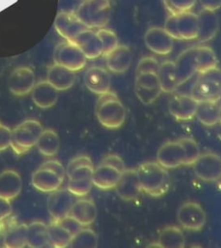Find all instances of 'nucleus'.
<instances>
[{
	"instance_id": "1",
	"label": "nucleus",
	"mask_w": 221,
	"mask_h": 248,
	"mask_svg": "<svg viewBox=\"0 0 221 248\" xmlns=\"http://www.w3.org/2000/svg\"><path fill=\"white\" fill-rule=\"evenodd\" d=\"M136 169L142 192L153 197H160L168 192L170 176L168 170L159 163L146 162Z\"/></svg>"
},
{
	"instance_id": "2",
	"label": "nucleus",
	"mask_w": 221,
	"mask_h": 248,
	"mask_svg": "<svg viewBox=\"0 0 221 248\" xmlns=\"http://www.w3.org/2000/svg\"><path fill=\"white\" fill-rule=\"evenodd\" d=\"M96 117L104 127L114 130L125 123L126 110L116 93L110 90L100 95L97 101Z\"/></svg>"
},
{
	"instance_id": "3",
	"label": "nucleus",
	"mask_w": 221,
	"mask_h": 248,
	"mask_svg": "<svg viewBox=\"0 0 221 248\" xmlns=\"http://www.w3.org/2000/svg\"><path fill=\"white\" fill-rule=\"evenodd\" d=\"M66 170L59 161L48 160L33 173L32 185L41 192L52 193L60 188L64 182Z\"/></svg>"
},
{
	"instance_id": "4",
	"label": "nucleus",
	"mask_w": 221,
	"mask_h": 248,
	"mask_svg": "<svg viewBox=\"0 0 221 248\" xmlns=\"http://www.w3.org/2000/svg\"><path fill=\"white\" fill-rule=\"evenodd\" d=\"M74 13L88 29L105 28L111 16V4L109 0H84Z\"/></svg>"
},
{
	"instance_id": "5",
	"label": "nucleus",
	"mask_w": 221,
	"mask_h": 248,
	"mask_svg": "<svg viewBox=\"0 0 221 248\" xmlns=\"http://www.w3.org/2000/svg\"><path fill=\"white\" fill-rule=\"evenodd\" d=\"M44 131L38 120H24L12 130L11 147L16 155H24L33 148Z\"/></svg>"
},
{
	"instance_id": "6",
	"label": "nucleus",
	"mask_w": 221,
	"mask_h": 248,
	"mask_svg": "<svg viewBox=\"0 0 221 248\" xmlns=\"http://www.w3.org/2000/svg\"><path fill=\"white\" fill-rule=\"evenodd\" d=\"M190 95L197 102L220 101L221 99V71L214 68L199 74L197 80L191 89Z\"/></svg>"
},
{
	"instance_id": "7",
	"label": "nucleus",
	"mask_w": 221,
	"mask_h": 248,
	"mask_svg": "<svg viewBox=\"0 0 221 248\" xmlns=\"http://www.w3.org/2000/svg\"><path fill=\"white\" fill-rule=\"evenodd\" d=\"M88 58L81 48L70 41L58 44L54 52L55 63L77 72L86 67Z\"/></svg>"
},
{
	"instance_id": "8",
	"label": "nucleus",
	"mask_w": 221,
	"mask_h": 248,
	"mask_svg": "<svg viewBox=\"0 0 221 248\" xmlns=\"http://www.w3.org/2000/svg\"><path fill=\"white\" fill-rule=\"evenodd\" d=\"M177 220L181 228L191 232H199L204 228L206 215L196 202H187L177 211Z\"/></svg>"
},
{
	"instance_id": "9",
	"label": "nucleus",
	"mask_w": 221,
	"mask_h": 248,
	"mask_svg": "<svg viewBox=\"0 0 221 248\" xmlns=\"http://www.w3.org/2000/svg\"><path fill=\"white\" fill-rule=\"evenodd\" d=\"M195 176L204 182H217L221 179V156L214 152L201 154L193 163Z\"/></svg>"
},
{
	"instance_id": "10",
	"label": "nucleus",
	"mask_w": 221,
	"mask_h": 248,
	"mask_svg": "<svg viewBox=\"0 0 221 248\" xmlns=\"http://www.w3.org/2000/svg\"><path fill=\"white\" fill-rule=\"evenodd\" d=\"M35 84V73L29 67L23 66L15 68L9 76V90L16 96H25L32 92Z\"/></svg>"
},
{
	"instance_id": "11",
	"label": "nucleus",
	"mask_w": 221,
	"mask_h": 248,
	"mask_svg": "<svg viewBox=\"0 0 221 248\" xmlns=\"http://www.w3.org/2000/svg\"><path fill=\"white\" fill-rule=\"evenodd\" d=\"M157 162L167 170L185 165L186 153L180 140L168 141L157 151Z\"/></svg>"
},
{
	"instance_id": "12",
	"label": "nucleus",
	"mask_w": 221,
	"mask_h": 248,
	"mask_svg": "<svg viewBox=\"0 0 221 248\" xmlns=\"http://www.w3.org/2000/svg\"><path fill=\"white\" fill-rule=\"evenodd\" d=\"M177 86L184 84L197 73V47L187 48L175 62Z\"/></svg>"
},
{
	"instance_id": "13",
	"label": "nucleus",
	"mask_w": 221,
	"mask_h": 248,
	"mask_svg": "<svg viewBox=\"0 0 221 248\" xmlns=\"http://www.w3.org/2000/svg\"><path fill=\"white\" fill-rule=\"evenodd\" d=\"M73 195L68 188L57 189L48 197V210L52 221H59L68 216L74 204Z\"/></svg>"
},
{
	"instance_id": "14",
	"label": "nucleus",
	"mask_w": 221,
	"mask_h": 248,
	"mask_svg": "<svg viewBox=\"0 0 221 248\" xmlns=\"http://www.w3.org/2000/svg\"><path fill=\"white\" fill-rule=\"evenodd\" d=\"M198 102L190 94L176 93L169 102L170 114L179 121H189L195 117Z\"/></svg>"
},
{
	"instance_id": "15",
	"label": "nucleus",
	"mask_w": 221,
	"mask_h": 248,
	"mask_svg": "<svg viewBox=\"0 0 221 248\" xmlns=\"http://www.w3.org/2000/svg\"><path fill=\"white\" fill-rule=\"evenodd\" d=\"M145 43L150 51L160 56L169 55L173 50V38L161 27L149 28L145 33Z\"/></svg>"
},
{
	"instance_id": "16",
	"label": "nucleus",
	"mask_w": 221,
	"mask_h": 248,
	"mask_svg": "<svg viewBox=\"0 0 221 248\" xmlns=\"http://www.w3.org/2000/svg\"><path fill=\"white\" fill-rule=\"evenodd\" d=\"M55 27L61 37L70 42H72L79 33L88 29L78 18L76 14L71 12L58 13L55 21Z\"/></svg>"
},
{
	"instance_id": "17",
	"label": "nucleus",
	"mask_w": 221,
	"mask_h": 248,
	"mask_svg": "<svg viewBox=\"0 0 221 248\" xmlns=\"http://www.w3.org/2000/svg\"><path fill=\"white\" fill-rule=\"evenodd\" d=\"M114 188L122 200L130 202L137 199L142 194V189L137 177V169H126Z\"/></svg>"
},
{
	"instance_id": "18",
	"label": "nucleus",
	"mask_w": 221,
	"mask_h": 248,
	"mask_svg": "<svg viewBox=\"0 0 221 248\" xmlns=\"http://www.w3.org/2000/svg\"><path fill=\"white\" fill-rule=\"evenodd\" d=\"M83 51L88 59H96L103 55V46L96 31L87 29L72 41Z\"/></svg>"
},
{
	"instance_id": "19",
	"label": "nucleus",
	"mask_w": 221,
	"mask_h": 248,
	"mask_svg": "<svg viewBox=\"0 0 221 248\" xmlns=\"http://www.w3.org/2000/svg\"><path fill=\"white\" fill-rule=\"evenodd\" d=\"M85 84L91 92L101 95L111 90V77L108 71L101 67H92L85 74Z\"/></svg>"
},
{
	"instance_id": "20",
	"label": "nucleus",
	"mask_w": 221,
	"mask_h": 248,
	"mask_svg": "<svg viewBox=\"0 0 221 248\" xmlns=\"http://www.w3.org/2000/svg\"><path fill=\"white\" fill-rule=\"evenodd\" d=\"M122 173L113 166L101 162L93 170L92 177L93 185L102 190L114 188L120 179Z\"/></svg>"
},
{
	"instance_id": "21",
	"label": "nucleus",
	"mask_w": 221,
	"mask_h": 248,
	"mask_svg": "<svg viewBox=\"0 0 221 248\" xmlns=\"http://www.w3.org/2000/svg\"><path fill=\"white\" fill-rule=\"evenodd\" d=\"M105 57L106 67L114 74L126 72L133 62V53L126 45H118Z\"/></svg>"
},
{
	"instance_id": "22",
	"label": "nucleus",
	"mask_w": 221,
	"mask_h": 248,
	"mask_svg": "<svg viewBox=\"0 0 221 248\" xmlns=\"http://www.w3.org/2000/svg\"><path fill=\"white\" fill-rule=\"evenodd\" d=\"M197 15L199 31L196 40L199 43H206L217 35L219 17L215 12L205 9H202Z\"/></svg>"
},
{
	"instance_id": "23",
	"label": "nucleus",
	"mask_w": 221,
	"mask_h": 248,
	"mask_svg": "<svg viewBox=\"0 0 221 248\" xmlns=\"http://www.w3.org/2000/svg\"><path fill=\"white\" fill-rule=\"evenodd\" d=\"M23 181L20 175L13 170H5L0 173V196L9 201L20 195Z\"/></svg>"
},
{
	"instance_id": "24",
	"label": "nucleus",
	"mask_w": 221,
	"mask_h": 248,
	"mask_svg": "<svg viewBox=\"0 0 221 248\" xmlns=\"http://www.w3.org/2000/svg\"><path fill=\"white\" fill-rule=\"evenodd\" d=\"M47 80L58 91H65L74 85L76 76L74 71L63 66L54 63L48 68Z\"/></svg>"
},
{
	"instance_id": "25",
	"label": "nucleus",
	"mask_w": 221,
	"mask_h": 248,
	"mask_svg": "<svg viewBox=\"0 0 221 248\" xmlns=\"http://www.w3.org/2000/svg\"><path fill=\"white\" fill-rule=\"evenodd\" d=\"M31 93L34 103L43 109L52 108L58 100V90L47 80L36 83Z\"/></svg>"
},
{
	"instance_id": "26",
	"label": "nucleus",
	"mask_w": 221,
	"mask_h": 248,
	"mask_svg": "<svg viewBox=\"0 0 221 248\" xmlns=\"http://www.w3.org/2000/svg\"><path fill=\"white\" fill-rule=\"evenodd\" d=\"M69 216L82 227H89L96 220V205L90 199H79L74 202Z\"/></svg>"
},
{
	"instance_id": "27",
	"label": "nucleus",
	"mask_w": 221,
	"mask_h": 248,
	"mask_svg": "<svg viewBox=\"0 0 221 248\" xmlns=\"http://www.w3.org/2000/svg\"><path fill=\"white\" fill-rule=\"evenodd\" d=\"M93 170L94 166L92 159L88 156L82 155L73 158L69 162L66 169V175L69 180L89 179L93 177Z\"/></svg>"
},
{
	"instance_id": "28",
	"label": "nucleus",
	"mask_w": 221,
	"mask_h": 248,
	"mask_svg": "<svg viewBox=\"0 0 221 248\" xmlns=\"http://www.w3.org/2000/svg\"><path fill=\"white\" fill-rule=\"evenodd\" d=\"M177 30L181 40H194L198 36V15L193 12H181L177 15Z\"/></svg>"
},
{
	"instance_id": "29",
	"label": "nucleus",
	"mask_w": 221,
	"mask_h": 248,
	"mask_svg": "<svg viewBox=\"0 0 221 248\" xmlns=\"http://www.w3.org/2000/svg\"><path fill=\"white\" fill-rule=\"evenodd\" d=\"M27 246L31 248H52L48 238V225L36 220L28 225Z\"/></svg>"
},
{
	"instance_id": "30",
	"label": "nucleus",
	"mask_w": 221,
	"mask_h": 248,
	"mask_svg": "<svg viewBox=\"0 0 221 248\" xmlns=\"http://www.w3.org/2000/svg\"><path fill=\"white\" fill-rule=\"evenodd\" d=\"M155 247L163 248H182L185 247V236L177 226H168L162 228Z\"/></svg>"
},
{
	"instance_id": "31",
	"label": "nucleus",
	"mask_w": 221,
	"mask_h": 248,
	"mask_svg": "<svg viewBox=\"0 0 221 248\" xmlns=\"http://www.w3.org/2000/svg\"><path fill=\"white\" fill-rule=\"evenodd\" d=\"M28 225L10 224L3 235V247L7 248H22L27 246Z\"/></svg>"
},
{
	"instance_id": "32",
	"label": "nucleus",
	"mask_w": 221,
	"mask_h": 248,
	"mask_svg": "<svg viewBox=\"0 0 221 248\" xmlns=\"http://www.w3.org/2000/svg\"><path fill=\"white\" fill-rule=\"evenodd\" d=\"M36 146L44 156H56L60 149V138L55 130L46 129L41 133L36 141Z\"/></svg>"
},
{
	"instance_id": "33",
	"label": "nucleus",
	"mask_w": 221,
	"mask_h": 248,
	"mask_svg": "<svg viewBox=\"0 0 221 248\" xmlns=\"http://www.w3.org/2000/svg\"><path fill=\"white\" fill-rule=\"evenodd\" d=\"M220 101L198 102L195 117L201 124L206 126H213L220 122Z\"/></svg>"
},
{
	"instance_id": "34",
	"label": "nucleus",
	"mask_w": 221,
	"mask_h": 248,
	"mask_svg": "<svg viewBox=\"0 0 221 248\" xmlns=\"http://www.w3.org/2000/svg\"><path fill=\"white\" fill-rule=\"evenodd\" d=\"M157 76L162 92L172 93L178 88L175 62L165 61L162 62Z\"/></svg>"
},
{
	"instance_id": "35",
	"label": "nucleus",
	"mask_w": 221,
	"mask_h": 248,
	"mask_svg": "<svg viewBox=\"0 0 221 248\" xmlns=\"http://www.w3.org/2000/svg\"><path fill=\"white\" fill-rule=\"evenodd\" d=\"M48 232L52 248H68L72 240V234L56 221H51L48 225Z\"/></svg>"
},
{
	"instance_id": "36",
	"label": "nucleus",
	"mask_w": 221,
	"mask_h": 248,
	"mask_svg": "<svg viewBox=\"0 0 221 248\" xmlns=\"http://www.w3.org/2000/svg\"><path fill=\"white\" fill-rule=\"evenodd\" d=\"M198 74L207 72L218 68L217 57L212 48L207 46L197 47Z\"/></svg>"
},
{
	"instance_id": "37",
	"label": "nucleus",
	"mask_w": 221,
	"mask_h": 248,
	"mask_svg": "<svg viewBox=\"0 0 221 248\" xmlns=\"http://www.w3.org/2000/svg\"><path fill=\"white\" fill-rule=\"evenodd\" d=\"M98 246V236L93 229L83 227L73 236L68 248H94Z\"/></svg>"
},
{
	"instance_id": "38",
	"label": "nucleus",
	"mask_w": 221,
	"mask_h": 248,
	"mask_svg": "<svg viewBox=\"0 0 221 248\" xmlns=\"http://www.w3.org/2000/svg\"><path fill=\"white\" fill-rule=\"evenodd\" d=\"M97 35L100 37L102 46H103V55L105 56L107 54L113 51L114 48H116L118 44V39L116 33L108 30V29H98L96 31Z\"/></svg>"
},
{
	"instance_id": "39",
	"label": "nucleus",
	"mask_w": 221,
	"mask_h": 248,
	"mask_svg": "<svg viewBox=\"0 0 221 248\" xmlns=\"http://www.w3.org/2000/svg\"><path fill=\"white\" fill-rule=\"evenodd\" d=\"M179 140L185 150L186 166H192L201 155V150L197 142L192 138H181Z\"/></svg>"
},
{
	"instance_id": "40",
	"label": "nucleus",
	"mask_w": 221,
	"mask_h": 248,
	"mask_svg": "<svg viewBox=\"0 0 221 248\" xmlns=\"http://www.w3.org/2000/svg\"><path fill=\"white\" fill-rule=\"evenodd\" d=\"M197 0H162L169 14L178 15L181 12H189L196 4Z\"/></svg>"
},
{
	"instance_id": "41",
	"label": "nucleus",
	"mask_w": 221,
	"mask_h": 248,
	"mask_svg": "<svg viewBox=\"0 0 221 248\" xmlns=\"http://www.w3.org/2000/svg\"><path fill=\"white\" fill-rule=\"evenodd\" d=\"M93 185L92 178L81 180H69L67 188L73 196L83 197L91 191Z\"/></svg>"
},
{
	"instance_id": "42",
	"label": "nucleus",
	"mask_w": 221,
	"mask_h": 248,
	"mask_svg": "<svg viewBox=\"0 0 221 248\" xmlns=\"http://www.w3.org/2000/svg\"><path fill=\"white\" fill-rule=\"evenodd\" d=\"M162 93V92L160 88H143L140 86L135 85V93L138 98V100H140L143 104H151L161 95Z\"/></svg>"
},
{
	"instance_id": "43",
	"label": "nucleus",
	"mask_w": 221,
	"mask_h": 248,
	"mask_svg": "<svg viewBox=\"0 0 221 248\" xmlns=\"http://www.w3.org/2000/svg\"><path fill=\"white\" fill-rule=\"evenodd\" d=\"M159 67H160V63L156 58H154L152 56H146L139 61L137 67L136 76L140 74H147V73H152L157 75Z\"/></svg>"
},
{
	"instance_id": "44",
	"label": "nucleus",
	"mask_w": 221,
	"mask_h": 248,
	"mask_svg": "<svg viewBox=\"0 0 221 248\" xmlns=\"http://www.w3.org/2000/svg\"><path fill=\"white\" fill-rule=\"evenodd\" d=\"M135 85L140 86V87H143V88H160L158 76H157V74H152V73L137 75L136 76Z\"/></svg>"
},
{
	"instance_id": "45",
	"label": "nucleus",
	"mask_w": 221,
	"mask_h": 248,
	"mask_svg": "<svg viewBox=\"0 0 221 248\" xmlns=\"http://www.w3.org/2000/svg\"><path fill=\"white\" fill-rule=\"evenodd\" d=\"M163 29L173 39L181 40L180 35L178 33V30H177V15L169 14V16H167V18L165 20L164 28Z\"/></svg>"
},
{
	"instance_id": "46",
	"label": "nucleus",
	"mask_w": 221,
	"mask_h": 248,
	"mask_svg": "<svg viewBox=\"0 0 221 248\" xmlns=\"http://www.w3.org/2000/svg\"><path fill=\"white\" fill-rule=\"evenodd\" d=\"M59 224L67 229L73 236L79 232L81 228H83L76 220H74L71 216H68L64 217L63 219L57 221Z\"/></svg>"
},
{
	"instance_id": "47",
	"label": "nucleus",
	"mask_w": 221,
	"mask_h": 248,
	"mask_svg": "<svg viewBox=\"0 0 221 248\" xmlns=\"http://www.w3.org/2000/svg\"><path fill=\"white\" fill-rule=\"evenodd\" d=\"M12 130L5 124L0 122V152L5 151L11 147Z\"/></svg>"
},
{
	"instance_id": "48",
	"label": "nucleus",
	"mask_w": 221,
	"mask_h": 248,
	"mask_svg": "<svg viewBox=\"0 0 221 248\" xmlns=\"http://www.w3.org/2000/svg\"><path fill=\"white\" fill-rule=\"evenodd\" d=\"M101 162L113 166L121 172H124L126 170L125 162L123 161L120 156L115 155V154H109L107 156H105Z\"/></svg>"
},
{
	"instance_id": "49",
	"label": "nucleus",
	"mask_w": 221,
	"mask_h": 248,
	"mask_svg": "<svg viewBox=\"0 0 221 248\" xmlns=\"http://www.w3.org/2000/svg\"><path fill=\"white\" fill-rule=\"evenodd\" d=\"M12 214L11 201L4 199L0 196V222L7 220Z\"/></svg>"
},
{
	"instance_id": "50",
	"label": "nucleus",
	"mask_w": 221,
	"mask_h": 248,
	"mask_svg": "<svg viewBox=\"0 0 221 248\" xmlns=\"http://www.w3.org/2000/svg\"><path fill=\"white\" fill-rule=\"evenodd\" d=\"M202 8L215 12L221 7V0H199Z\"/></svg>"
},
{
	"instance_id": "51",
	"label": "nucleus",
	"mask_w": 221,
	"mask_h": 248,
	"mask_svg": "<svg viewBox=\"0 0 221 248\" xmlns=\"http://www.w3.org/2000/svg\"><path fill=\"white\" fill-rule=\"evenodd\" d=\"M219 119H220V122L221 123V104L220 107V114H219Z\"/></svg>"
}]
</instances>
